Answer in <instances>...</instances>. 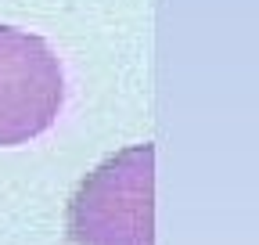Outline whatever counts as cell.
Returning a JSON list of instances; mask_svg holds the SVG:
<instances>
[{
    "label": "cell",
    "mask_w": 259,
    "mask_h": 245,
    "mask_svg": "<svg viewBox=\"0 0 259 245\" xmlns=\"http://www.w3.org/2000/svg\"><path fill=\"white\" fill-rule=\"evenodd\" d=\"M65 231L72 245H155V148H122L87 173Z\"/></svg>",
    "instance_id": "cell-1"
},
{
    "label": "cell",
    "mask_w": 259,
    "mask_h": 245,
    "mask_svg": "<svg viewBox=\"0 0 259 245\" xmlns=\"http://www.w3.org/2000/svg\"><path fill=\"white\" fill-rule=\"evenodd\" d=\"M65 101L61 61L44 36L0 25V148L51 130Z\"/></svg>",
    "instance_id": "cell-2"
}]
</instances>
